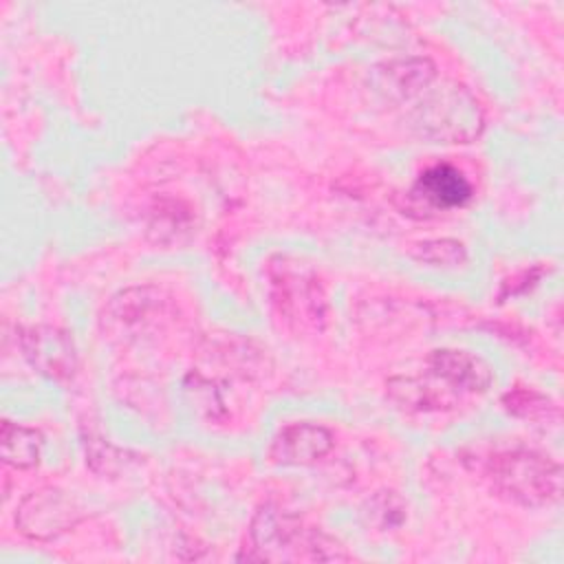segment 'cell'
I'll return each instance as SVG.
<instances>
[{"instance_id":"6da1fadb","label":"cell","mask_w":564,"mask_h":564,"mask_svg":"<svg viewBox=\"0 0 564 564\" xmlns=\"http://www.w3.org/2000/svg\"><path fill=\"white\" fill-rule=\"evenodd\" d=\"M423 377H394L388 381L390 397L410 410H447L465 394L487 392L494 383L491 366L467 350L436 348L427 355Z\"/></svg>"},{"instance_id":"7a4b0ae2","label":"cell","mask_w":564,"mask_h":564,"mask_svg":"<svg viewBox=\"0 0 564 564\" xmlns=\"http://www.w3.org/2000/svg\"><path fill=\"white\" fill-rule=\"evenodd\" d=\"M471 469L482 474L491 491L513 505L538 509L560 500L562 467L549 454L516 445L476 458Z\"/></svg>"},{"instance_id":"3957f363","label":"cell","mask_w":564,"mask_h":564,"mask_svg":"<svg viewBox=\"0 0 564 564\" xmlns=\"http://www.w3.org/2000/svg\"><path fill=\"white\" fill-rule=\"evenodd\" d=\"M249 551L238 560L258 562H337L350 560L346 549L319 527L304 524L302 518L275 507L262 505L249 524Z\"/></svg>"},{"instance_id":"277c9868","label":"cell","mask_w":564,"mask_h":564,"mask_svg":"<svg viewBox=\"0 0 564 564\" xmlns=\"http://www.w3.org/2000/svg\"><path fill=\"white\" fill-rule=\"evenodd\" d=\"M408 121L427 143H471L485 128L478 99L460 84L436 79L416 95Z\"/></svg>"},{"instance_id":"5b68a950","label":"cell","mask_w":564,"mask_h":564,"mask_svg":"<svg viewBox=\"0 0 564 564\" xmlns=\"http://www.w3.org/2000/svg\"><path fill=\"white\" fill-rule=\"evenodd\" d=\"M269 295L278 315L300 333H319L328 324V300L317 275L302 262L278 256L267 267Z\"/></svg>"},{"instance_id":"8992f818","label":"cell","mask_w":564,"mask_h":564,"mask_svg":"<svg viewBox=\"0 0 564 564\" xmlns=\"http://www.w3.org/2000/svg\"><path fill=\"white\" fill-rule=\"evenodd\" d=\"M84 518L86 511L73 494L57 487H42L22 498L15 527L31 540L48 542L75 529Z\"/></svg>"},{"instance_id":"52a82bcc","label":"cell","mask_w":564,"mask_h":564,"mask_svg":"<svg viewBox=\"0 0 564 564\" xmlns=\"http://www.w3.org/2000/svg\"><path fill=\"white\" fill-rule=\"evenodd\" d=\"M471 183L458 167L449 163H436L425 167L416 176L414 185L405 192V212H423L421 216H430L460 209L471 200Z\"/></svg>"},{"instance_id":"ba28073f","label":"cell","mask_w":564,"mask_h":564,"mask_svg":"<svg viewBox=\"0 0 564 564\" xmlns=\"http://www.w3.org/2000/svg\"><path fill=\"white\" fill-rule=\"evenodd\" d=\"M24 359L44 377L66 381L77 370V348L73 337L57 326L35 324L18 330Z\"/></svg>"},{"instance_id":"9c48e42d","label":"cell","mask_w":564,"mask_h":564,"mask_svg":"<svg viewBox=\"0 0 564 564\" xmlns=\"http://www.w3.org/2000/svg\"><path fill=\"white\" fill-rule=\"evenodd\" d=\"M335 445V436L328 427L300 421L284 425L269 445V460L282 467H300L319 463L324 456L330 454Z\"/></svg>"},{"instance_id":"30bf717a","label":"cell","mask_w":564,"mask_h":564,"mask_svg":"<svg viewBox=\"0 0 564 564\" xmlns=\"http://www.w3.org/2000/svg\"><path fill=\"white\" fill-rule=\"evenodd\" d=\"M436 79V66L427 57L388 62L372 73L375 90L394 101H408Z\"/></svg>"},{"instance_id":"8fae6325","label":"cell","mask_w":564,"mask_h":564,"mask_svg":"<svg viewBox=\"0 0 564 564\" xmlns=\"http://www.w3.org/2000/svg\"><path fill=\"white\" fill-rule=\"evenodd\" d=\"M0 445H2L4 465L15 469H31L40 463L44 438L37 430L4 419L2 432H0Z\"/></svg>"},{"instance_id":"7c38bea8","label":"cell","mask_w":564,"mask_h":564,"mask_svg":"<svg viewBox=\"0 0 564 564\" xmlns=\"http://www.w3.org/2000/svg\"><path fill=\"white\" fill-rule=\"evenodd\" d=\"M502 408L518 419L531 421V423H557L560 421V408L553 399H549L546 394L533 390V388H524V386H516L509 392L502 394Z\"/></svg>"},{"instance_id":"4fadbf2b","label":"cell","mask_w":564,"mask_h":564,"mask_svg":"<svg viewBox=\"0 0 564 564\" xmlns=\"http://www.w3.org/2000/svg\"><path fill=\"white\" fill-rule=\"evenodd\" d=\"M410 258L430 267L456 269L467 262V249L460 240L454 238H432L412 245Z\"/></svg>"},{"instance_id":"5bb4252c","label":"cell","mask_w":564,"mask_h":564,"mask_svg":"<svg viewBox=\"0 0 564 564\" xmlns=\"http://www.w3.org/2000/svg\"><path fill=\"white\" fill-rule=\"evenodd\" d=\"M364 516L368 518V524H375L381 531L397 529L405 520V502L394 491H381L368 500Z\"/></svg>"}]
</instances>
